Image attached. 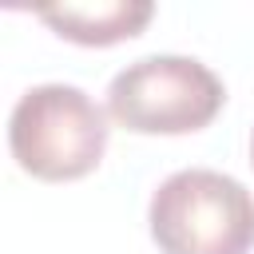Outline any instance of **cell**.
Wrapping results in <instances>:
<instances>
[{"instance_id": "5", "label": "cell", "mask_w": 254, "mask_h": 254, "mask_svg": "<svg viewBox=\"0 0 254 254\" xmlns=\"http://www.w3.org/2000/svg\"><path fill=\"white\" fill-rule=\"evenodd\" d=\"M250 163H254V131H250Z\"/></svg>"}, {"instance_id": "4", "label": "cell", "mask_w": 254, "mask_h": 254, "mask_svg": "<svg viewBox=\"0 0 254 254\" xmlns=\"http://www.w3.org/2000/svg\"><path fill=\"white\" fill-rule=\"evenodd\" d=\"M155 16V4L147 0H103V4H56L40 8V20L83 48H111L131 36H139Z\"/></svg>"}, {"instance_id": "2", "label": "cell", "mask_w": 254, "mask_h": 254, "mask_svg": "<svg viewBox=\"0 0 254 254\" xmlns=\"http://www.w3.org/2000/svg\"><path fill=\"white\" fill-rule=\"evenodd\" d=\"M159 254H250L254 194L222 171L187 167L159 183L147 206Z\"/></svg>"}, {"instance_id": "3", "label": "cell", "mask_w": 254, "mask_h": 254, "mask_svg": "<svg viewBox=\"0 0 254 254\" xmlns=\"http://www.w3.org/2000/svg\"><path fill=\"white\" fill-rule=\"evenodd\" d=\"M226 103L222 79L190 56H143L107 87V115L135 135H190Z\"/></svg>"}, {"instance_id": "1", "label": "cell", "mask_w": 254, "mask_h": 254, "mask_svg": "<svg viewBox=\"0 0 254 254\" xmlns=\"http://www.w3.org/2000/svg\"><path fill=\"white\" fill-rule=\"evenodd\" d=\"M111 127L107 111L71 83L28 87L8 119L16 167L40 183H75L103 163Z\"/></svg>"}]
</instances>
